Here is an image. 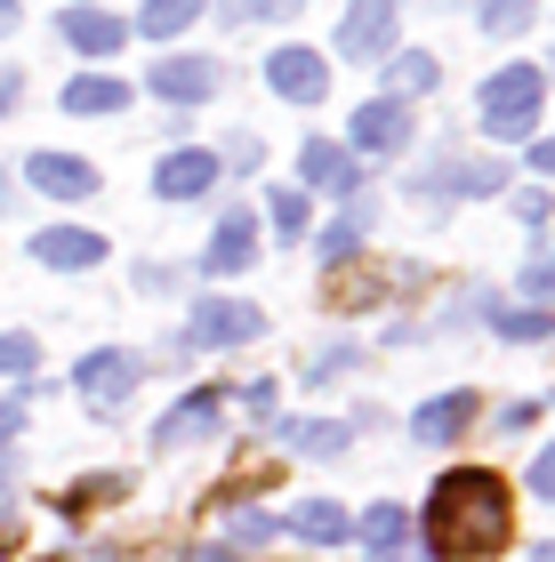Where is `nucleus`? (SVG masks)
<instances>
[{
  "label": "nucleus",
  "mask_w": 555,
  "mask_h": 562,
  "mask_svg": "<svg viewBox=\"0 0 555 562\" xmlns=\"http://www.w3.org/2000/svg\"><path fill=\"white\" fill-rule=\"evenodd\" d=\"M33 362H41V346H33V338H0V370H9V378H24Z\"/></svg>",
  "instance_id": "c85d7f7f"
},
{
  "label": "nucleus",
  "mask_w": 555,
  "mask_h": 562,
  "mask_svg": "<svg viewBox=\"0 0 555 562\" xmlns=\"http://www.w3.org/2000/svg\"><path fill=\"white\" fill-rule=\"evenodd\" d=\"M547 105V72L540 65H499L484 81V130L491 137H532Z\"/></svg>",
  "instance_id": "f03ea898"
},
{
  "label": "nucleus",
  "mask_w": 555,
  "mask_h": 562,
  "mask_svg": "<svg viewBox=\"0 0 555 562\" xmlns=\"http://www.w3.org/2000/svg\"><path fill=\"white\" fill-rule=\"evenodd\" d=\"M395 9H402V0H355V9H346V24H338V57H387Z\"/></svg>",
  "instance_id": "0eeeda50"
},
{
  "label": "nucleus",
  "mask_w": 555,
  "mask_h": 562,
  "mask_svg": "<svg viewBox=\"0 0 555 562\" xmlns=\"http://www.w3.org/2000/svg\"><path fill=\"white\" fill-rule=\"evenodd\" d=\"M387 81H395V97H419V89H435V81H443V65L426 57V48H402V57L387 65Z\"/></svg>",
  "instance_id": "5701e85b"
},
{
  "label": "nucleus",
  "mask_w": 555,
  "mask_h": 562,
  "mask_svg": "<svg viewBox=\"0 0 555 562\" xmlns=\"http://www.w3.org/2000/svg\"><path fill=\"white\" fill-rule=\"evenodd\" d=\"M298 169H307V186L355 193V153H346V145H331V137H314L307 153H298Z\"/></svg>",
  "instance_id": "dca6fc26"
},
{
  "label": "nucleus",
  "mask_w": 555,
  "mask_h": 562,
  "mask_svg": "<svg viewBox=\"0 0 555 562\" xmlns=\"http://www.w3.org/2000/svg\"><path fill=\"white\" fill-rule=\"evenodd\" d=\"M210 186H218V153H201V145L169 153V161L154 169V193H162V201H201Z\"/></svg>",
  "instance_id": "1a4fd4ad"
},
{
  "label": "nucleus",
  "mask_w": 555,
  "mask_h": 562,
  "mask_svg": "<svg viewBox=\"0 0 555 562\" xmlns=\"http://www.w3.org/2000/svg\"><path fill=\"white\" fill-rule=\"evenodd\" d=\"M355 145L363 153H402L411 145V105H402V97H370L355 113Z\"/></svg>",
  "instance_id": "9d476101"
},
{
  "label": "nucleus",
  "mask_w": 555,
  "mask_h": 562,
  "mask_svg": "<svg viewBox=\"0 0 555 562\" xmlns=\"http://www.w3.org/2000/svg\"><path fill=\"white\" fill-rule=\"evenodd\" d=\"M532 562H555V547H532Z\"/></svg>",
  "instance_id": "e433bc0d"
},
{
  "label": "nucleus",
  "mask_w": 555,
  "mask_h": 562,
  "mask_svg": "<svg viewBox=\"0 0 555 562\" xmlns=\"http://www.w3.org/2000/svg\"><path fill=\"white\" fill-rule=\"evenodd\" d=\"M193 16H201V0H145V9H137V33H145V41H169V33H186Z\"/></svg>",
  "instance_id": "4be33fe9"
},
{
  "label": "nucleus",
  "mask_w": 555,
  "mask_h": 562,
  "mask_svg": "<svg viewBox=\"0 0 555 562\" xmlns=\"http://www.w3.org/2000/svg\"><path fill=\"white\" fill-rule=\"evenodd\" d=\"M523 297H532V305H547V314H555V258L523 266Z\"/></svg>",
  "instance_id": "cd10ccee"
},
{
  "label": "nucleus",
  "mask_w": 555,
  "mask_h": 562,
  "mask_svg": "<svg viewBox=\"0 0 555 562\" xmlns=\"http://www.w3.org/2000/svg\"><path fill=\"white\" fill-rule=\"evenodd\" d=\"M210 434H218V394H186L178 411L162 418L154 450H186V442H210Z\"/></svg>",
  "instance_id": "4468645a"
},
{
  "label": "nucleus",
  "mask_w": 555,
  "mask_h": 562,
  "mask_svg": "<svg viewBox=\"0 0 555 562\" xmlns=\"http://www.w3.org/2000/svg\"><path fill=\"white\" fill-rule=\"evenodd\" d=\"M242 266H258V217H249V210H225V217H218V241L201 249V273H242Z\"/></svg>",
  "instance_id": "6e6552de"
},
{
  "label": "nucleus",
  "mask_w": 555,
  "mask_h": 562,
  "mask_svg": "<svg viewBox=\"0 0 555 562\" xmlns=\"http://www.w3.org/2000/svg\"><path fill=\"white\" fill-rule=\"evenodd\" d=\"M16 97H24V81H16V72H0V113H9Z\"/></svg>",
  "instance_id": "473e14b6"
},
{
  "label": "nucleus",
  "mask_w": 555,
  "mask_h": 562,
  "mask_svg": "<svg viewBox=\"0 0 555 562\" xmlns=\"http://www.w3.org/2000/svg\"><path fill=\"white\" fill-rule=\"evenodd\" d=\"M145 89H154L162 105H201V97H218V65L210 57H162L145 72Z\"/></svg>",
  "instance_id": "423d86ee"
},
{
  "label": "nucleus",
  "mask_w": 555,
  "mask_h": 562,
  "mask_svg": "<svg viewBox=\"0 0 555 562\" xmlns=\"http://www.w3.org/2000/svg\"><path fill=\"white\" fill-rule=\"evenodd\" d=\"M130 105V81H113V72H81V81H65V113H121Z\"/></svg>",
  "instance_id": "f3484780"
},
{
  "label": "nucleus",
  "mask_w": 555,
  "mask_h": 562,
  "mask_svg": "<svg viewBox=\"0 0 555 562\" xmlns=\"http://www.w3.org/2000/svg\"><path fill=\"white\" fill-rule=\"evenodd\" d=\"M24 177H33L41 193H57V201H89L97 193V169L73 161V153H33V169H24Z\"/></svg>",
  "instance_id": "ddd939ff"
},
{
  "label": "nucleus",
  "mask_w": 555,
  "mask_h": 562,
  "mask_svg": "<svg viewBox=\"0 0 555 562\" xmlns=\"http://www.w3.org/2000/svg\"><path fill=\"white\" fill-rule=\"evenodd\" d=\"M225 16H290L282 0H225Z\"/></svg>",
  "instance_id": "7c9ffc66"
},
{
  "label": "nucleus",
  "mask_w": 555,
  "mask_h": 562,
  "mask_svg": "<svg viewBox=\"0 0 555 562\" xmlns=\"http://www.w3.org/2000/svg\"><path fill=\"white\" fill-rule=\"evenodd\" d=\"M266 81L290 97V105H322L331 97V65L314 57V48H274L266 57Z\"/></svg>",
  "instance_id": "39448f33"
},
{
  "label": "nucleus",
  "mask_w": 555,
  "mask_h": 562,
  "mask_svg": "<svg viewBox=\"0 0 555 562\" xmlns=\"http://www.w3.org/2000/svg\"><path fill=\"white\" fill-rule=\"evenodd\" d=\"M9 24H16V0H0V33H9Z\"/></svg>",
  "instance_id": "f704fd0d"
},
{
  "label": "nucleus",
  "mask_w": 555,
  "mask_h": 562,
  "mask_svg": "<svg viewBox=\"0 0 555 562\" xmlns=\"http://www.w3.org/2000/svg\"><path fill=\"white\" fill-rule=\"evenodd\" d=\"M532 498H555V442L532 458Z\"/></svg>",
  "instance_id": "c756f323"
},
{
  "label": "nucleus",
  "mask_w": 555,
  "mask_h": 562,
  "mask_svg": "<svg viewBox=\"0 0 555 562\" xmlns=\"http://www.w3.org/2000/svg\"><path fill=\"white\" fill-rule=\"evenodd\" d=\"M290 530H298V539H314V547H338V539H355L346 506H331V498H307V506L290 515Z\"/></svg>",
  "instance_id": "6ab92c4d"
},
{
  "label": "nucleus",
  "mask_w": 555,
  "mask_h": 562,
  "mask_svg": "<svg viewBox=\"0 0 555 562\" xmlns=\"http://www.w3.org/2000/svg\"><path fill=\"white\" fill-rule=\"evenodd\" d=\"M73 394H89L97 411H121V402L137 394V353H89V362H73Z\"/></svg>",
  "instance_id": "7ed1b4c3"
},
{
  "label": "nucleus",
  "mask_w": 555,
  "mask_h": 562,
  "mask_svg": "<svg viewBox=\"0 0 555 562\" xmlns=\"http://www.w3.org/2000/svg\"><path fill=\"white\" fill-rule=\"evenodd\" d=\"M467 426H475V394H435V402H426V411L411 418L419 442H459Z\"/></svg>",
  "instance_id": "2eb2a0df"
},
{
  "label": "nucleus",
  "mask_w": 555,
  "mask_h": 562,
  "mask_svg": "<svg viewBox=\"0 0 555 562\" xmlns=\"http://www.w3.org/2000/svg\"><path fill=\"white\" fill-rule=\"evenodd\" d=\"M266 329L258 305H242V297H201L193 305V346H249Z\"/></svg>",
  "instance_id": "20e7f679"
},
{
  "label": "nucleus",
  "mask_w": 555,
  "mask_h": 562,
  "mask_svg": "<svg viewBox=\"0 0 555 562\" xmlns=\"http://www.w3.org/2000/svg\"><path fill=\"white\" fill-rule=\"evenodd\" d=\"M532 169H540V177H555V137H532Z\"/></svg>",
  "instance_id": "2f4dec72"
},
{
  "label": "nucleus",
  "mask_w": 555,
  "mask_h": 562,
  "mask_svg": "<svg viewBox=\"0 0 555 562\" xmlns=\"http://www.w3.org/2000/svg\"><path fill=\"white\" fill-rule=\"evenodd\" d=\"M282 442L307 450V458H338L346 450V426L338 418H298V426H282Z\"/></svg>",
  "instance_id": "412c9836"
},
{
  "label": "nucleus",
  "mask_w": 555,
  "mask_h": 562,
  "mask_svg": "<svg viewBox=\"0 0 555 562\" xmlns=\"http://www.w3.org/2000/svg\"><path fill=\"white\" fill-rule=\"evenodd\" d=\"M363 217H370V201H355V217H346V225H331V234L314 241V249H322V266H346V258H355V241H363Z\"/></svg>",
  "instance_id": "393cba45"
},
{
  "label": "nucleus",
  "mask_w": 555,
  "mask_h": 562,
  "mask_svg": "<svg viewBox=\"0 0 555 562\" xmlns=\"http://www.w3.org/2000/svg\"><path fill=\"white\" fill-rule=\"evenodd\" d=\"M0 210H9V169H0Z\"/></svg>",
  "instance_id": "c9c22d12"
},
{
  "label": "nucleus",
  "mask_w": 555,
  "mask_h": 562,
  "mask_svg": "<svg viewBox=\"0 0 555 562\" xmlns=\"http://www.w3.org/2000/svg\"><path fill=\"white\" fill-rule=\"evenodd\" d=\"M16 426H24V411H16V402H0V442H9Z\"/></svg>",
  "instance_id": "72a5a7b5"
},
{
  "label": "nucleus",
  "mask_w": 555,
  "mask_h": 562,
  "mask_svg": "<svg viewBox=\"0 0 555 562\" xmlns=\"http://www.w3.org/2000/svg\"><path fill=\"white\" fill-rule=\"evenodd\" d=\"M266 201H274V234H282V241L307 234V193H266Z\"/></svg>",
  "instance_id": "bb28decb"
},
{
  "label": "nucleus",
  "mask_w": 555,
  "mask_h": 562,
  "mask_svg": "<svg viewBox=\"0 0 555 562\" xmlns=\"http://www.w3.org/2000/svg\"><path fill=\"white\" fill-rule=\"evenodd\" d=\"M57 33H65L73 48H81V57H113V48L130 41V24L106 16V9H65V16H57Z\"/></svg>",
  "instance_id": "f8f14e48"
},
{
  "label": "nucleus",
  "mask_w": 555,
  "mask_h": 562,
  "mask_svg": "<svg viewBox=\"0 0 555 562\" xmlns=\"http://www.w3.org/2000/svg\"><path fill=\"white\" fill-rule=\"evenodd\" d=\"M282 9H298V0H282Z\"/></svg>",
  "instance_id": "4c0bfd02"
},
{
  "label": "nucleus",
  "mask_w": 555,
  "mask_h": 562,
  "mask_svg": "<svg viewBox=\"0 0 555 562\" xmlns=\"http://www.w3.org/2000/svg\"><path fill=\"white\" fill-rule=\"evenodd\" d=\"M532 16H540L532 0H484V33H499V41H508V33H523Z\"/></svg>",
  "instance_id": "a878e982"
},
{
  "label": "nucleus",
  "mask_w": 555,
  "mask_h": 562,
  "mask_svg": "<svg viewBox=\"0 0 555 562\" xmlns=\"http://www.w3.org/2000/svg\"><path fill=\"white\" fill-rule=\"evenodd\" d=\"M508 482L491 467H459L435 482V498H426V547L435 562H484L508 547Z\"/></svg>",
  "instance_id": "f257e3e1"
},
{
  "label": "nucleus",
  "mask_w": 555,
  "mask_h": 562,
  "mask_svg": "<svg viewBox=\"0 0 555 562\" xmlns=\"http://www.w3.org/2000/svg\"><path fill=\"white\" fill-rule=\"evenodd\" d=\"M426 186H435V193H499V186H508V169H499V161H459V153H451Z\"/></svg>",
  "instance_id": "a211bd4d"
},
{
  "label": "nucleus",
  "mask_w": 555,
  "mask_h": 562,
  "mask_svg": "<svg viewBox=\"0 0 555 562\" xmlns=\"http://www.w3.org/2000/svg\"><path fill=\"white\" fill-rule=\"evenodd\" d=\"M499 338L540 346V338H555V314H547V305H508V314H499Z\"/></svg>",
  "instance_id": "b1692460"
},
{
  "label": "nucleus",
  "mask_w": 555,
  "mask_h": 562,
  "mask_svg": "<svg viewBox=\"0 0 555 562\" xmlns=\"http://www.w3.org/2000/svg\"><path fill=\"white\" fill-rule=\"evenodd\" d=\"M355 530L370 539V562H387V554H402V539H411V515H402V506H370Z\"/></svg>",
  "instance_id": "aec40b11"
},
{
  "label": "nucleus",
  "mask_w": 555,
  "mask_h": 562,
  "mask_svg": "<svg viewBox=\"0 0 555 562\" xmlns=\"http://www.w3.org/2000/svg\"><path fill=\"white\" fill-rule=\"evenodd\" d=\"M33 258L57 266V273H81V266L106 258V241H97L89 225H48V234H33Z\"/></svg>",
  "instance_id": "9b49d317"
}]
</instances>
